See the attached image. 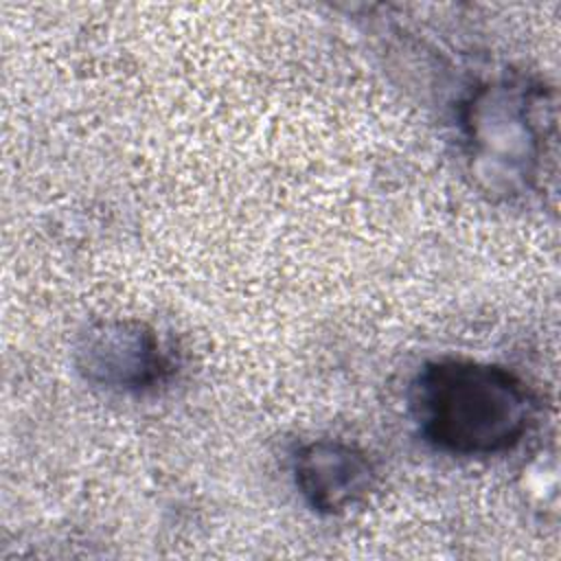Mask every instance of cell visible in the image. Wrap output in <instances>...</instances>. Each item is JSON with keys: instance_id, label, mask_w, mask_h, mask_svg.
I'll return each mask as SVG.
<instances>
[{"instance_id": "cell-2", "label": "cell", "mask_w": 561, "mask_h": 561, "mask_svg": "<svg viewBox=\"0 0 561 561\" xmlns=\"http://www.w3.org/2000/svg\"><path fill=\"white\" fill-rule=\"evenodd\" d=\"M460 136L469 173L491 197L537 188L554 134L552 92L526 77H500L460 103Z\"/></svg>"}, {"instance_id": "cell-3", "label": "cell", "mask_w": 561, "mask_h": 561, "mask_svg": "<svg viewBox=\"0 0 561 561\" xmlns=\"http://www.w3.org/2000/svg\"><path fill=\"white\" fill-rule=\"evenodd\" d=\"M72 359L85 383L118 394L153 390L175 370L173 355L156 329L131 318L85 324L75 340Z\"/></svg>"}, {"instance_id": "cell-1", "label": "cell", "mask_w": 561, "mask_h": 561, "mask_svg": "<svg viewBox=\"0 0 561 561\" xmlns=\"http://www.w3.org/2000/svg\"><path fill=\"white\" fill-rule=\"evenodd\" d=\"M410 408L425 443L458 458H489L515 449L537 412L522 377L465 357L423 364L410 388Z\"/></svg>"}, {"instance_id": "cell-4", "label": "cell", "mask_w": 561, "mask_h": 561, "mask_svg": "<svg viewBox=\"0 0 561 561\" xmlns=\"http://www.w3.org/2000/svg\"><path fill=\"white\" fill-rule=\"evenodd\" d=\"M291 476L305 504L320 515H342L359 506L377 482L370 456L340 438L300 445L291 458Z\"/></svg>"}]
</instances>
